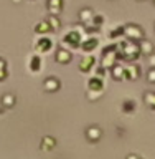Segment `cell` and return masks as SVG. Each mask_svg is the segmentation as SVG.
<instances>
[{
  "label": "cell",
  "instance_id": "6da1fadb",
  "mask_svg": "<svg viewBox=\"0 0 155 159\" xmlns=\"http://www.w3.org/2000/svg\"><path fill=\"white\" fill-rule=\"evenodd\" d=\"M88 136H89V138H93V139L99 138V129H96V128H93V129H88Z\"/></svg>",
  "mask_w": 155,
  "mask_h": 159
}]
</instances>
